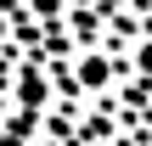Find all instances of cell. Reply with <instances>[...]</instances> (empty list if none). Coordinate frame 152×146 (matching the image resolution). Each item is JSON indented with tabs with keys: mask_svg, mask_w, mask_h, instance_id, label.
Returning a JSON list of instances; mask_svg holds the SVG:
<instances>
[{
	"mask_svg": "<svg viewBox=\"0 0 152 146\" xmlns=\"http://www.w3.org/2000/svg\"><path fill=\"white\" fill-rule=\"evenodd\" d=\"M11 101L28 107V113H45V107H51V79H45V68H23L17 84H11Z\"/></svg>",
	"mask_w": 152,
	"mask_h": 146,
	"instance_id": "6da1fadb",
	"label": "cell"
},
{
	"mask_svg": "<svg viewBox=\"0 0 152 146\" xmlns=\"http://www.w3.org/2000/svg\"><path fill=\"white\" fill-rule=\"evenodd\" d=\"M73 84L90 90V96L107 90V84H113V56H107V51H85V56L73 62Z\"/></svg>",
	"mask_w": 152,
	"mask_h": 146,
	"instance_id": "7a4b0ae2",
	"label": "cell"
},
{
	"mask_svg": "<svg viewBox=\"0 0 152 146\" xmlns=\"http://www.w3.org/2000/svg\"><path fill=\"white\" fill-rule=\"evenodd\" d=\"M130 62H135V79H147V84H152V34H141V39H135Z\"/></svg>",
	"mask_w": 152,
	"mask_h": 146,
	"instance_id": "3957f363",
	"label": "cell"
},
{
	"mask_svg": "<svg viewBox=\"0 0 152 146\" xmlns=\"http://www.w3.org/2000/svg\"><path fill=\"white\" fill-rule=\"evenodd\" d=\"M28 11L39 23H56V17H68V0H28Z\"/></svg>",
	"mask_w": 152,
	"mask_h": 146,
	"instance_id": "277c9868",
	"label": "cell"
},
{
	"mask_svg": "<svg viewBox=\"0 0 152 146\" xmlns=\"http://www.w3.org/2000/svg\"><path fill=\"white\" fill-rule=\"evenodd\" d=\"M96 6H102V11H124L130 0H96Z\"/></svg>",
	"mask_w": 152,
	"mask_h": 146,
	"instance_id": "5b68a950",
	"label": "cell"
},
{
	"mask_svg": "<svg viewBox=\"0 0 152 146\" xmlns=\"http://www.w3.org/2000/svg\"><path fill=\"white\" fill-rule=\"evenodd\" d=\"M0 146H28V141H17V135H6V129H0Z\"/></svg>",
	"mask_w": 152,
	"mask_h": 146,
	"instance_id": "8992f818",
	"label": "cell"
},
{
	"mask_svg": "<svg viewBox=\"0 0 152 146\" xmlns=\"http://www.w3.org/2000/svg\"><path fill=\"white\" fill-rule=\"evenodd\" d=\"M0 45H6V17H0Z\"/></svg>",
	"mask_w": 152,
	"mask_h": 146,
	"instance_id": "52a82bcc",
	"label": "cell"
},
{
	"mask_svg": "<svg viewBox=\"0 0 152 146\" xmlns=\"http://www.w3.org/2000/svg\"><path fill=\"white\" fill-rule=\"evenodd\" d=\"M90 146H113V141H90Z\"/></svg>",
	"mask_w": 152,
	"mask_h": 146,
	"instance_id": "ba28073f",
	"label": "cell"
}]
</instances>
